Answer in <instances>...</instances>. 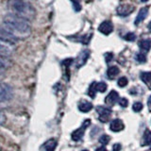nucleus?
Wrapping results in <instances>:
<instances>
[{
	"mask_svg": "<svg viewBox=\"0 0 151 151\" xmlns=\"http://www.w3.org/2000/svg\"><path fill=\"white\" fill-rule=\"evenodd\" d=\"M12 61L7 57L0 56V75L5 73L6 71L11 67Z\"/></svg>",
	"mask_w": 151,
	"mask_h": 151,
	"instance_id": "9b49d317",
	"label": "nucleus"
},
{
	"mask_svg": "<svg viewBox=\"0 0 151 151\" xmlns=\"http://www.w3.org/2000/svg\"><path fill=\"white\" fill-rule=\"evenodd\" d=\"M148 11H149L148 7H144L140 9L138 12V15H137L135 21H134V24L136 26H138L140 23H142L146 18V16L148 15Z\"/></svg>",
	"mask_w": 151,
	"mask_h": 151,
	"instance_id": "9d476101",
	"label": "nucleus"
},
{
	"mask_svg": "<svg viewBox=\"0 0 151 151\" xmlns=\"http://www.w3.org/2000/svg\"><path fill=\"white\" fill-rule=\"evenodd\" d=\"M147 27H148V29H149V31L151 32V21L149 22V24H148V26H147Z\"/></svg>",
	"mask_w": 151,
	"mask_h": 151,
	"instance_id": "f704fd0d",
	"label": "nucleus"
},
{
	"mask_svg": "<svg viewBox=\"0 0 151 151\" xmlns=\"http://www.w3.org/2000/svg\"><path fill=\"white\" fill-rule=\"evenodd\" d=\"M135 60L137 61H139V63H144L146 61V55L145 53H142V52H140V53H137L136 56H135Z\"/></svg>",
	"mask_w": 151,
	"mask_h": 151,
	"instance_id": "412c9836",
	"label": "nucleus"
},
{
	"mask_svg": "<svg viewBox=\"0 0 151 151\" xmlns=\"http://www.w3.org/2000/svg\"><path fill=\"white\" fill-rule=\"evenodd\" d=\"M82 151H89V150H87V149H84V150H82Z\"/></svg>",
	"mask_w": 151,
	"mask_h": 151,
	"instance_id": "e433bc0d",
	"label": "nucleus"
},
{
	"mask_svg": "<svg viewBox=\"0 0 151 151\" xmlns=\"http://www.w3.org/2000/svg\"><path fill=\"white\" fill-rule=\"evenodd\" d=\"M12 96L13 92L11 86L4 83H0V102L4 103L9 101L12 98Z\"/></svg>",
	"mask_w": 151,
	"mask_h": 151,
	"instance_id": "20e7f679",
	"label": "nucleus"
},
{
	"mask_svg": "<svg viewBox=\"0 0 151 151\" xmlns=\"http://www.w3.org/2000/svg\"><path fill=\"white\" fill-rule=\"evenodd\" d=\"M89 57H90V50L89 49H84L80 52L79 55L77 58V64H76L77 68L81 67V66H83L85 63H86V61L89 59Z\"/></svg>",
	"mask_w": 151,
	"mask_h": 151,
	"instance_id": "423d86ee",
	"label": "nucleus"
},
{
	"mask_svg": "<svg viewBox=\"0 0 151 151\" xmlns=\"http://www.w3.org/2000/svg\"><path fill=\"white\" fill-rule=\"evenodd\" d=\"M141 79L143 80V82L147 84L148 88L151 90V72H143L141 73L140 76Z\"/></svg>",
	"mask_w": 151,
	"mask_h": 151,
	"instance_id": "a211bd4d",
	"label": "nucleus"
},
{
	"mask_svg": "<svg viewBox=\"0 0 151 151\" xmlns=\"http://www.w3.org/2000/svg\"><path fill=\"white\" fill-rule=\"evenodd\" d=\"M119 72H120L119 68H118L117 66L113 65V66H111V67H109V69L107 70V76H108L109 78L112 79V78H114L118 74H119Z\"/></svg>",
	"mask_w": 151,
	"mask_h": 151,
	"instance_id": "2eb2a0df",
	"label": "nucleus"
},
{
	"mask_svg": "<svg viewBox=\"0 0 151 151\" xmlns=\"http://www.w3.org/2000/svg\"><path fill=\"white\" fill-rule=\"evenodd\" d=\"M148 0H141V2H143V3H145V2H147Z\"/></svg>",
	"mask_w": 151,
	"mask_h": 151,
	"instance_id": "c9c22d12",
	"label": "nucleus"
},
{
	"mask_svg": "<svg viewBox=\"0 0 151 151\" xmlns=\"http://www.w3.org/2000/svg\"><path fill=\"white\" fill-rule=\"evenodd\" d=\"M139 46H140L141 50H143L145 52L149 51L151 48V40H149V39L141 40L139 42Z\"/></svg>",
	"mask_w": 151,
	"mask_h": 151,
	"instance_id": "dca6fc26",
	"label": "nucleus"
},
{
	"mask_svg": "<svg viewBox=\"0 0 151 151\" xmlns=\"http://www.w3.org/2000/svg\"><path fill=\"white\" fill-rule=\"evenodd\" d=\"M116 12L118 15H120V16H127L129 14L134 12V7L130 6V5H127V4L120 5V6L117 8Z\"/></svg>",
	"mask_w": 151,
	"mask_h": 151,
	"instance_id": "6e6552de",
	"label": "nucleus"
},
{
	"mask_svg": "<svg viewBox=\"0 0 151 151\" xmlns=\"http://www.w3.org/2000/svg\"><path fill=\"white\" fill-rule=\"evenodd\" d=\"M91 125V120L90 119H86L84 122H83V124H82V127L85 129H87V127Z\"/></svg>",
	"mask_w": 151,
	"mask_h": 151,
	"instance_id": "7c9ffc66",
	"label": "nucleus"
},
{
	"mask_svg": "<svg viewBox=\"0 0 151 151\" xmlns=\"http://www.w3.org/2000/svg\"><path fill=\"white\" fill-rule=\"evenodd\" d=\"M2 28L9 32V34H12L17 40L25 39L31 33L29 22L11 13L5 16Z\"/></svg>",
	"mask_w": 151,
	"mask_h": 151,
	"instance_id": "f257e3e1",
	"label": "nucleus"
},
{
	"mask_svg": "<svg viewBox=\"0 0 151 151\" xmlns=\"http://www.w3.org/2000/svg\"><path fill=\"white\" fill-rule=\"evenodd\" d=\"M96 82L93 81V83H91L89 87V90H88V94L89 96L91 98H94L96 96Z\"/></svg>",
	"mask_w": 151,
	"mask_h": 151,
	"instance_id": "aec40b11",
	"label": "nucleus"
},
{
	"mask_svg": "<svg viewBox=\"0 0 151 151\" xmlns=\"http://www.w3.org/2000/svg\"><path fill=\"white\" fill-rule=\"evenodd\" d=\"M57 147V141L53 138L47 140L42 145V150L44 151H54Z\"/></svg>",
	"mask_w": 151,
	"mask_h": 151,
	"instance_id": "ddd939ff",
	"label": "nucleus"
},
{
	"mask_svg": "<svg viewBox=\"0 0 151 151\" xmlns=\"http://www.w3.org/2000/svg\"><path fill=\"white\" fill-rule=\"evenodd\" d=\"M99 32H101L104 35H109L111 34L113 30V25L111 21H104L102 22L98 27Z\"/></svg>",
	"mask_w": 151,
	"mask_h": 151,
	"instance_id": "0eeeda50",
	"label": "nucleus"
},
{
	"mask_svg": "<svg viewBox=\"0 0 151 151\" xmlns=\"http://www.w3.org/2000/svg\"><path fill=\"white\" fill-rule=\"evenodd\" d=\"M119 104L122 108H127V105H129V101H127V99L126 97H123L119 100Z\"/></svg>",
	"mask_w": 151,
	"mask_h": 151,
	"instance_id": "bb28decb",
	"label": "nucleus"
},
{
	"mask_svg": "<svg viewBox=\"0 0 151 151\" xmlns=\"http://www.w3.org/2000/svg\"><path fill=\"white\" fill-rule=\"evenodd\" d=\"M107 84L105 82H98L96 83V91L100 92V93H104L106 92L107 90Z\"/></svg>",
	"mask_w": 151,
	"mask_h": 151,
	"instance_id": "4be33fe9",
	"label": "nucleus"
},
{
	"mask_svg": "<svg viewBox=\"0 0 151 151\" xmlns=\"http://www.w3.org/2000/svg\"><path fill=\"white\" fill-rule=\"evenodd\" d=\"M8 7L11 14L25 19L28 22L35 18V9L27 0H9Z\"/></svg>",
	"mask_w": 151,
	"mask_h": 151,
	"instance_id": "f03ea898",
	"label": "nucleus"
},
{
	"mask_svg": "<svg viewBox=\"0 0 151 151\" xmlns=\"http://www.w3.org/2000/svg\"><path fill=\"white\" fill-rule=\"evenodd\" d=\"M78 109H79V111L82 112H88L93 109V104L88 101H82L79 103Z\"/></svg>",
	"mask_w": 151,
	"mask_h": 151,
	"instance_id": "f3484780",
	"label": "nucleus"
},
{
	"mask_svg": "<svg viewBox=\"0 0 151 151\" xmlns=\"http://www.w3.org/2000/svg\"><path fill=\"white\" fill-rule=\"evenodd\" d=\"M110 141H111L110 136H109V135H106V134L102 135V136L100 137V138H99V143H100L101 145H108L109 143H110Z\"/></svg>",
	"mask_w": 151,
	"mask_h": 151,
	"instance_id": "5701e85b",
	"label": "nucleus"
},
{
	"mask_svg": "<svg viewBox=\"0 0 151 151\" xmlns=\"http://www.w3.org/2000/svg\"><path fill=\"white\" fill-rule=\"evenodd\" d=\"M72 2L74 3V9L76 12H79L80 9H81V5H80V3L78 1H77V0H72Z\"/></svg>",
	"mask_w": 151,
	"mask_h": 151,
	"instance_id": "cd10ccee",
	"label": "nucleus"
},
{
	"mask_svg": "<svg viewBox=\"0 0 151 151\" xmlns=\"http://www.w3.org/2000/svg\"><path fill=\"white\" fill-rule=\"evenodd\" d=\"M113 59V54L111 52H109V53L105 54V60H106V63H110V61Z\"/></svg>",
	"mask_w": 151,
	"mask_h": 151,
	"instance_id": "c85d7f7f",
	"label": "nucleus"
},
{
	"mask_svg": "<svg viewBox=\"0 0 151 151\" xmlns=\"http://www.w3.org/2000/svg\"><path fill=\"white\" fill-rule=\"evenodd\" d=\"M96 111L99 113V120L103 123L109 121L111 114V110L110 108H105L103 106H98L96 108Z\"/></svg>",
	"mask_w": 151,
	"mask_h": 151,
	"instance_id": "39448f33",
	"label": "nucleus"
},
{
	"mask_svg": "<svg viewBox=\"0 0 151 151\" xmlns=\"http://www.w3.org/2000/svg\"><path fill=\"white\" fill-rule=\"evenodd\" d=\"M15 49H16L15 42L0 38V56L9 58V56H12L13 54Z\"/></svg>",
	"mask_w": 151,
	"mask_h": 151,
	"instance_id": "7ed1b4c3",
	"label": "nucleus"
},
{
	"mask_svg": "<svg viewBox=\"0 0 151 151\" xmlns=\"http://www.w3.org/2000/svg\"><path fill=\"white\" fill-rule=\"evenodd\" d=\"M118 99H119V94H118V93L116 91H111L105 98V103L108 106L111 107L114 105V104H116Z\"/></svg>",
	"mask_w": 151,
	"mask_h": 151,
	"instance_id": "1a4fd4ad",
	"label": "nucleus"
},
{
	"mask_svg": "<svg viewBox=\"0 0 151 151\" xmlns=\"http://www.w3.org/2000/svg\"><path fill=\"white\" fill-rule=\"evenodd\" d=\"M124 127H125L124 123H123V121L120 120V119H114V120H112L111 123V125H110L111 130V131H114V132H119V131L124 129Z\"/></svg>",
	"mask_w": 151,
	"mask_h": 151,
	"instance_id": "f8f14e48",
	"label": "nucleus"
},
{
	"mask_svg": "<svg viewBox=\"0 0 151 151\" xmlns=\"http://www.w3.org/2000/svg\"><path fill=\"white\" fill-rule=\"evenodd\" d=\"M5 122H6V116L2 111H0V125H3Z\"/></svg>",
	"mask_w": 151,
	"mask_h": 151,
	"instance_id": "c756f323",
	"label": "nucleus"
},
{
	"mask_svg": "<svg viewBox=\"0 0 151 151\" xmlns=\"http://www.w3.org/2000/svg\"><path fill=\"white\" fill-rule=\"evenodd\" d=\"M143 144L145 145H151V131L146 129L143 137Z\"/></svg>",
	"mask_w": 151,
	"mask_h": 151,
	"instance_id": "6ab92c4d",
	"label": "nucleus"
},
{
	"mask_svg": "<svg viewBox=\"0 0 151 151\" xmlns=\"http://www.w3.org/2000/svg\"><path fill=\"white\" fill-rule=\"evenodd\" d=\"M143 104H142L141 102H135L133 105H132V110H133L135 112H140L142 110H143Z\"/></svg>",
	"mask_w": 151,
	"mask_h": 151,
	"instance_id": "b1692460",
	"label": "nucleus"
},
{
	"mask_svg": "<svg viewBox=\"0 0 151 151\" xmlns=\"http://www.w3.org/2000/svg\"><path fill=\"white\" fill-rule=\"evenodd\" d=\"M127 82H129V80H127V78L126 77H122L120 78L119 79H118V81H117V84H118V86L123 88V87H126L127 85Z\"/></svg>",
	"mask_w": 151,
	"mask_h": 151,
	"instance_id": "393cba45",
	"label": "nucleus"
},
{
	"mask_svg": "<svg viewBox=\"0 0 151 151\" xmlns=\"http://www.w3.org/2000/svg\"><path fill=\"white\" fill-rule=\"evenodd\" d=\"M122 148V146L120 144H114L113 145V147H112V150L113 151H120Z\"/></svg>",
	"mask_w": 151,
	"mask_h": 151,
	"instance_id": "2f4dec72",
	"label": "nucleus"
},
{
	"mask_svg": "<svg viewBox=\"0 0 151 151\" xmlns=\"http://www.w3.org/2000/svg\"><path fill=\"white\" fill-rule=\"evenodd\" d=\"M147 106L149 108V111H151V96L148 98V101H147Z\"/></svg>",
	"mask_w": 151,
	"mask_h": 151,
	"instance_id": "72a5a7b5",
	"label": "nucleus"
},
{
	"mask_svg": "<svg viewBox=\"0 0 151 151\" xmlns=\"http://www.w3.org/2000/svg\"><path fill=\"white\" fill-rule=\"evenodd\" d=\"M84 129L81 127L80 129H77V130H75L72 134H71V138H72V140L73 141H75V142H78V141H80L81 140V138L83 137V135H84Z\"/></svg>",
	"mask_w": 151,
	"mask_h": 151,
	"instance_id": "4468645a",
	"label": "nucleus"
},
{
	"mask_svg": "<svg viewBox=\"0 0 151 151\" xmlns=\"http://www.w3.org/2000/svg\"><path fill=\"white\" fill-rule=\"evenodd\" d=\"M96 151H107V149H106L105 146H100V147L96 148Z\"/></svg>",
	"mask_w": 151,
	"mask_h": 151,
	"instance_id": "473e14b6",
	"label": "nucleus"
},
{
	"mask_svg": "<svg viewBox=\"0 0 151 151\" xmlns=\"http://www.w3.org/2000/svg\"><path fill=\"white\" fill-rule=\"evenodd\" d=\"M124 39L127 42H133L136 40V35L133 32H129L124 36Z\"/></svg>",
	"mask_w": 151,
	"mask_h": 151,
	"instance_id": "a878e982",
	"label": "nucleus"
}]
</instances>
